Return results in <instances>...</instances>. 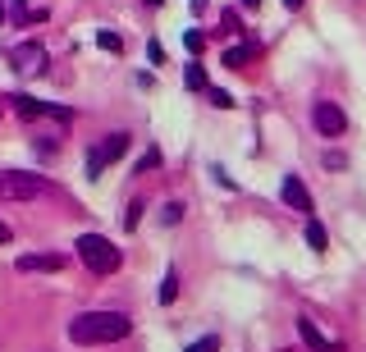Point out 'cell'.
I'll return each instance as SVG.
<instances>
[{
  "instance_id": "6da1fadb",
  "label": "cell",
  "mask_w": 366,
  "mask_h": 352,
  "mask_svg": "<svg viewBox=\"0 0 366 352\" xmlns=\"http://www.w3.org/2000/svg\"><path fill=\"white\" fill-rule=\"evenodd\" d=\"M133 334V320L124 311H83L78 320H69V339L83 348H96V344H119V339Z\"/></svg>"
},
{
  "instance_id": "7a4b0ae2",
  "label": "cell",
  "mask_w": 366,
  "mask_h": 352,
  "mask_svg": "<svg viewBox=\"0 0 366 352\" xmlns=\"http://www.w3.org/2000/svg\"><path fill=\"white\" fill-rule=\"evenodd\" d=\"M78 257H83V266H88L92 275H114V270H119V247H114L110 238H101V233H83Z\"/></svg>"
},
{
  "instance_id": "3957f363",
  "label": "cell",
  "mask_w": 366,
  "mask_h": 352,
  "mask_svg": "<svg viewBox=\"0 0 366 352\" xmlns=\"http://www.w3.org/2000/svg\"><path fill=\"white\" fill-rule=\"evenodd\" d=\"M51 183L42 174H28V170H5L0 174V201H33V197H46Z\"/></svg>"
},
{
  "instance_id": "277c9868",
  "label": "cell",
  "mask_w": 366,
  "mask_h": 352,
  "mask_svg": "<svg viewBox=\"0 0 366 352\" xmlns=\"http://www.w3.org/2000/svg\"><path fill=\"white\" fill-rule=\"evenodd\" d=\"M124 151H129V133H110V138H101L92 146V156H88V179H101L114 160H124Z\"/></svg>"
},
{
  "instance_id": "5b68a950",
  "label": "cell",
  "mask_w": 366,
  "mask_h": 352,
  "mask_svg": "<svg viewBox=\"0 0 366 352\" xmlns=\"http://www.w3.org/2000/svg\"><path fill=\"white\" fill-rule=\"evenodd\" d=\"M312 124H316V133H321V138H343V129H348V115H343L334 101H316Z\"/></svg>"
},
{
  "instance_id": "8992f818",
  "label": "cell",
  "mask_w": 366,
  "mask_h": 352,
  "mask_svg": "<svg viewBox=\"0 0 366 352\" xmlns=\"http://www.w3.org/2000/svg\"><path fill=\"white\" fill-rule=\"evenodd\" d=\"M14 74H23V78H37V74H46V46L42 42H23L14 55Z\"/></svg>"
},
{
  "instance_id": "52a82bcc",
  "label": "cell",
  "mask_w": 366,
  "mask_h": 352,
  "mask_svg": "<svg viewBox=\"0 0 366 352\" xmlns=\"http://www.w3.org/2000/svg\"><path fill=\"white\" fill-rule=\"evenodd\" d=\"M14 266H18V275H51V270H64V257L60 252H28Z\"/></svg>"
},
{
  "instance_id": "ba28073f",
  "label": "cell",
  "mask_w": 366,
  "mask_h": 352,
  "mask_svg": "<svg viewBox=\"0 0 366 352\" xmlns=\"http://www.w3.org/2000/svg\"><path fill=\"white\" fill-rule=\"evenodd\" d=\"M279 197H284L293 211L312 215V192H307V183L297 179V174H284V183H279Z\"/></svg>"
},
{
  "instance_id": "9c48e42d",
  "label": "cell",
  "mask_w": 366,
  "mask_h": 352,
  "mask_svg": "<svg viewBox=\"0 0 366 352\" xmlns=\"http://www.w3.org/2000/svg\"><path fill=\"white\" fill-rule=\"evenodd\" d=\"M297 334H302V344L316 348V352H339V344H334V339H325L321 325H316L312 316H297Z\"/></svg>"
},
{
  "instance_id": "30bf717a",
  "label": "cell",
  "mask_w": 366,
  "mask_h": 352,
  "mask_svg": "<svg viewBox=\"0 0 366 352\" xmlns=\"http://www.w3.org/2000/svg\"><path fill=\"white\" fill-rule=\"evenodd\" d=\"M183 87H188V92H206V69H201V64H188V69H183Z\"/></svg>"
},
{
  "instance_id": "8fae6325",
  "label": "cell",
  "mask_w": 366,
  "mask_h": 352,
  "mask_svg": "<svg viewBox=\"0 0 366 352\" xmlns=\"http://www.w3.org/2000/svg\"><path fill=\"white\" fill-rule=\"evenodd\" d=\"M96 46H101V51H110V55H119V51H124V37L110 33V28H101V33H96Z\"/></svg>"
},
{
  "instance_id": "7c38bea8",
  "label": "cell",
  "mask_w": 366,
  "mask_h": 352,
  "mask_svg": "<svg viewBox=\"0 0 366 352\" xmlns=\"http://www.w3.org/2000/svg\"><path fill=\"white\" fill-rule=\"evenodd\" d=\"M307 242H312L316 252H325V247H330V233H325V224H316V220L307 224Z\"/></svg>"
},
{
  "instance_id": "4fadbf2b",
  "label": "cell",
  "mask_w": 366,
  "mask_h": 352,
  "mask_svg": "<svg viewBox=\"0 0 366 352\" xmlns=\"http://www.w3.org/2000/svg\"><path fill=\"white\" fill-rule=\"evenodd\" d=\"M247 60H252V46H234V51H225V64H229V69H243Z\"/></svg>"
},
{
  "instance_id": "5bb4252c",
  "label": "cell",
  "mask_w": 366,
  "mask_h": 352,
  "mask_svg": "<svg viewBox=\"0 0 366 352\" xmlns=\"http://www.w3.org/2000/svg\"><path fill=\"white\" fill-rule=\"evenodd\" d=\"M206 96H211V105H216V110H229V105H234V96H229L225 87H206Z\"/></svg>"
},
{
  "instance_id": "9a60e30c",
  "label": "cell",
  "mask_w": 366,
  "mask_h": 352,
  "mask_svg": "<svg viewBox=\"0 0 366 352\" xmlns=\"http://www.w3.org/2000/svg\"><path fill=\"white\" fill-rule=\"evenodd\" d=\"M183 46H188V51L197 55L201 46H206V33H201V28H188V33H183Z\"/></svg>"
},
{
  "instance_id": "2e32d148",
  "label": "cell",
  "mask_w": 366,
  "mask_h": 352,
  "mask_svg": "<svg viewBox=\"0 0 366 352\" xmlns=\"http://www.w3.org/2000/svg\"><path fill=\"white\" fill-rule=\"evenodd\" d=\"M175 298H179V279H175V275H165V283H160V302L170 307Z\"/></svg>"
},
{
  "instance_id": "e0dca14e",
  "label": "cell",
  "mask_w": 366,
  "mask_h": 352,
  "mask_svg": "<svg viewBox=\"0 0 366 352\" xmlns=\"http://www.w3.org/2000/svg\"><path fill=\"white\" fill-rule=\"evenodd\" d=\"M179 220H183V206H179V201H170V206L160 211V224L170 229V224H179Z\"/></svg>"
},
{
  "instance_id": "ac0fdd59",
  "label": "cell",
  "mask_w": 366,
  "mask_h": 352,
  "mask_svg": "<svg viewBox=\"0 0 366 352\" xmlns=\"http://www.w3.org/2000/svg\"><path fill=\"white\" fill-rule=\"evenodd\" d=\"M188 352H220V339H216V334H206V339H197V344H192Z\"/></svg>"
},
{
  "instance_id": "d6986e66",
  "label": "cell",
  "mask_w": 366,
  "mask_h": 352,
  "mask_svg": "<svg viewBox=\"0 0 366 352\" xmlns=\"http://www.w3.org/2000/svg\"><path fill=\"white\" fill-rule=\"evenodd\" d=\"M156 165H160V151H156V146H151V151H147V156H142V160H138V174L156 170Z\"/></svg>"
},
{
  "instance_id": "ffe728a7",
  "label": "cell",
  "mask_w": 366,
  "mask_h": 352,
  "mask_svg": "<svg viewBox=\"0 0 366 352\" xmlns=\"http://www.w3.org/2000/svg\"><path fill=\"white\" fill-rule=\"evenodd\" d=\"M138 220H142V206L133 201V206H129V215H124V229H138Z\"/></svg>"
},
{
  "instance_id": "44dd1931",
  "label": "cell",
  "mask_w": 366,
  "mask_h": 352,
  "mask_svg": "<svg viewBox=\"0 0 366 352\" xmlns=\"http://www.w3.org/2000/svg\"><path fill=\"white\" fill-rule=\"evenodd\" d=\"M147 60H151V64H165V46L151 42V46H147Z\"/></svg>"
},
{
  "instance_id": "7402d4cb",
  "label": "cell",
  "mask_w": 366,
  "mask_h": 352,
  "mask_svg": "<svg viewBox=\"0 0 366 352\" xmlns=\"http://www.w3.org/2000/svg\"><path fill=\"white\" fill-rule=\"evenodd\" d=\"M9 238H14V229H9V224L0 220V242H9Z\"/></svg>"
},
{
  "instance_id": "603a6c76",
  "label": "cell",
  "mask_w": 366,
  "mask_h": 352,
  "mask_svg": "<svg viewBox=\"0 0 366 352\" xmlns=\"http://www.w3.org/2000/svg\"><path fill=\"white\" fill-rule=\"evenodd\" d=\"M256 5H261V0H243V9H256Z\"/></svg>"
},
{
  "instance_id": "cb8c5ba5",
  "label": "cell",
  "mask_w": 366,
  "mask_h": 352,
  "mask_svg": "<svg viewBox=\"0 0 366 352\" xmlns=\"http://www.w3.org/2000/svg\"><path fill=\"white\" fill-rule=\"evenodd\" d=\"M284 5H288V9H297V5H302V0H284Z\"/></svg>"
},
{
  "instance_id": "d4e9b609",
  "label": "cell",
  "mask_w": 366,
  "mask_h": 352,
  "mask_svg": "<svg viewBox=\"0 0 366 352\" xmlns=\"http://www.w3.org/2000/svg\"><path fill=\"white\" fill-rule=\"evenodd\" d=\"M0 23H5V9H0Z\"/></svg>"
}]
</instances>
